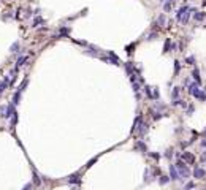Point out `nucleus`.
Listing matches in <instances>:
<instances>
[{
  "label": "nucleus",
  "mask_w": 206,
  "mask_h": 190,
  "mask_svg": "<svg viewBox=\"0 0 206 190\" xmlns=\"http://www.w3.org/2000/svg\"><path fill=\"white\" fill-rule=\"evenodd\" d=\"M176 170H178V173H179V178H189L190 176V171H189V168L186 166V163L184 162H178L176 163Z\"/></svg>",
  "instance_id": "nucleus-1"
},
{
  "label": "nucleus",
  "mask_w": 206,
  "mask_h": 190,
  "mask_svg": "<svg viewBox=\"0 0 206 190\" xmlns=\"http://www.w3.org/2000/svg\"><path fill=\"white\" fill-rule=\"evenodd\" d=\"M170 179L171 181H178L179 179V173L176 170V165H170Z\"/></svg>",
  "instance_id": "nucleus-2"
},
{
  "label": "nucleus",
  "mask_w": 206,
  "mask_h": 190,
  "mask_svg": "<svg viewBox=\"0 0 206 190\" xmlns=\"http://www.w3.org/2000/svg\"><path fill=\"white\" fill-rule=\"evenodd\" d=\"M194 176L197 179H205V176H206V171L203 170V168H198L197 166L195 170H194Z\"/></svg>",
  "instance_id": "nucleus-3"
},
{
  "label": "nucleus",
  "mask_w": 206,
  "mask_h": 190,
  "mask_svg": "<svg viewBox=\"0 0 206 190\" xmlns=\"http://www.w3.org/2000/svg\"><path fill=\"white\" fill-rule=\"evenodd\" d=\"M198 92H200V89H198V84H197V83H194V84L189 86V94H190V95L197 97V95H198Z\"/></svg>",
  "instance_id": "nucleus-4"
},
{
  "label": "nucleus",
  "mask_w": 206,
  "mask_h": 190,
  "mask_svg": "<svg viewBox=\"0 0 206 190\" xmlns=\"http://www.w3.org/2000/svg\"><path fill=\"white\" fill-rule=\"evenodd\" d=\"M187 11H189V8H187V6H182L181 10H179L178 13H176V19H178V21H182V18H184V14H186Z\"/></svg>",
  "instance_id": "nucleus-5"
},
{
  "label": "nucleus",
  "mask_w": 206,
  "mask_h": 190,
  "mask_svg": "<svg viewBox=\"0 0 206 190\" xmlns=\"http://www.w3.org/2000/svg\"><path fill=\"white\" fill-rule=\"evenodd\" d=\"M182 158H184V162H187V163H194L195 162V157L190 152H184L182 154Z\"/></svg>",
  "instance_id": "nucleus-6"
},
{
  "label": "nucleus",
  "mask_w": 206,
  "mask_h": 190,
  "mask_svg": "<svg viewBox=\"0 0 206 190\" xmlns=\"http://www.w3.org/2000/svg\"><path fill=\"white\" fill-rule=\"evenodd\" d=\"M27 60H29V57H27V55H22V57H19V59H18V62H16V68H19V67H22V65H24V63H25V62H27Z\"/></svg>",
  "instance_id": "nucleus-7"
},
{
  "label": "nucleus",
  "mask_w": 206,
  "mask_h": 190,
  "mask_svg": "<svg viewBox=\"0 0 206 190\" xmlns=\"http://www.w3.org/2000/svg\"><path fill=\"white\" fill-rule=\"evenodd\" d=\"M192 76H194V79L197 81V84H201V78H200V71H198V68H195L194 70V73H192Z\"/></svg>",
  "instance_id": "nucleus-8"
},
{
  "label": "nucleus",
  "mask_w": 206,
  "mask_h": 190,
  "mask_svg": "<svg viewBox=\"0 0 206 190\" xmlns=\"http://www.w3.org/2000/svg\"><path fill=\"white\" fill-rule=\"evenodd\" d=\"M11 114H14V108H13V105H8V106H6V111H5V116H3V117H11Z\"/></svg>",
  "instance_id": "nucleus-9"
},
{
  "label": "nucleus",
  "mask_w": 206,
  "mask_h": 190,
  "mask_svg": "<svg viewBox=\"0 0 206 190\" xmlns=\"http://www.w3.org/2000/svg\"><path fill=\"white\" fill-rule=\"evenodd\" d=\"M19 97H21V92L18 90V92L14 94V97H13V105H18L19 103Z\"/></svg>",
  "instance_id": "nucleus-10"
},
{
  "label": "nucleus",
  "mask_w": 206,
  "mask_h": 190,
  "mask_svg": "<svg viewBox=\"0 0 206 190\" xmlns=\"http://www.w3.org/2000/svg\"><path fill=\"white\" fill-rule=\"evenodd\" d=\"M6 84H8V78H5V81H2V83H0V94L6 89Z\"/></svg>",
  "instance_id": "nucleus-11"
},
{
  "label": "nucleus",
  "mask_w": 206,
  "mask_h": 190,
  "mask_svg": "<svg viewBox=\"0 0 206 190\" xmlns=\"http://www.w3.org/2000/svg\"><path fill=\"white\" fill-rule=\"evenodd\" d=\"M109 57H111V60H113V62L116 63V65H117V63H119V59H117V55H116V54H113V52H111V51H109Z\"/></svg>",
  "instance_id": "nucleus-12"
},
{
  "label": "nucleus",
  "mask_w": 206,
  "mask_h": 190,
  "mask_svg": "<svg viewBox=\"0 0 206 190\" xmlns=\"http://www.w3.org/2000/svg\"><path fill=\"white\" fill-rule=\"evenodd\" d=\"M197 98H198V100H201V101H205L206 100V95H205V92H198V95H197Z\"/></svg>",
  "instance_id": "nucleus-13"
},
{
  "label": "nucleus",
  "mask_w": 206,
  "mask_h": 190,
  "mask_svg": "<svg viewBox=\"0 0 206 190\" xmlns=\"http://www.w3.org/2000/svg\"><path fill=\"white\" fill-rule=\"evenodd\" d=\"M178 95H179V87H174V89H173V94H171V97L176 100V98H178Z\"/></svg>",
  "instance_id": "nucleus-14"
},
{
  "label": "nucleus",
  "mask_w": 206,
  "mask_h": 190,
  "mask_svg": "<svg viewBox=\"0 0 206 190\" xmlns=\"http://www.w3.org/2000/svg\"><path fill=\"white\" fill-rule=\"evenodd\" d=\"M170 181V178H166V176H160V184L163 185V184H166Z\"/></svg>",
  "instance_id": "nucleus-15"
},
{
  "label": "nucleus",
  "mask_w": 206,
  "mask_h": 190,
  "mask_svg": "<svg viewBox=\"0 0 206 190\" xmlns=\"http://www.w3.org/2000/svg\"><path fill=\"white\" fill-rule=\"evenodd\" d=\"M18 49H19V43H14L11 46V52H18Z\"/></svg>",
  "instance_id": "nucleus-16"
},
{
  "label": "nucleus",
  "mask_w": 206,
  "mask_h": 190,
  "mask_svg": "<svg viewBox=\"0 0 206 190\" xmlns=\"http://www.w3.org/2000/svg\"><path fill=\"white\" fill-rule=\"evenodd\" d=\"M203 18H205V14H201V13H197V14H195L197 21H203Z\"/></svg>",
  "instance_id": "nucleus-17"
},
{
  "label": "nucleus",
  "mask_w": 206,
  "mask_h": 190,
  "mask_svg": "<svg viewBox=\"0 0 206 190\" xmlns=\"http://www.w3.org/2000/svg\"><path fill=\"white\" fill-rule=\"evenodd\" d=\"M158 24H160V25H163V24H165V16H163V14L158 18Z\"/></svg>",
  "instance_id": "nucleus-18"
},
{
  "label": "nucleus",
  "mask_w": 206,
  "mask_h": 190,
  "mask_svg": "<svg viewBox=\"0 0 206 190\" xmlns=\"http://www.w3.org/2000/svg\"><path fill=\"white\" fill-rule=\"evenodd\" d=\"M168 48H170V40H166V43H165V48H163V51H165V52H168Z\"/></svg>",
  "instance_id": "nucleus-19"
},
{
  "label": "nucleus",
  "mask_w": 206,
  "mask_h": 190,
  "mask_svg": "<svg viewBox=\"0 0 206 190\" xmlns=\"http://www.w3.org/2000/svg\"><path fill=\"white\" fill-rule=\"evenodd\" d=\"M133 90H135V92H138V90H140V84L138 83H133Z\"/></svg>",
  "instance_id": "nucleus-20"
},
{
  "label": "nucleus",
  "mask_w": 206,
  "mask_h": 190,
  "mask_svg": "<svg viewBox=\"0 0 206 190\" xmlns=\"http://www.w3.org/2000/svg\"><path fill=\"white\" fill-rule=\"evenodd\" d=\"M174 71H176V73L179 71V62H178V60H176V62H174Z\"/></svg>",
  "instance_id": "nucleus-21"
},
{
  "label": "nucleus",
  "mask_w": 206,
  "mask_h": 190,
  "mask_svg": "<svg viewBox=\"0 0 206 190\" xmlns=\"http://www.w3.org/2000/svg\"><path fill=\"white\" fill-rule=\"evenodd\" d=\"M190 189H194V182H189L186 185V190H190Z\"/></svg>",
  "instance_id": "nucleus-22"
},
{
  "label": "nucleus",
  "mask_w": 206,
  "mask_h": 190,
  "mask_svg": "<svg viewBox=\"0 0 206 190\" xmlns=\"http://www.w3.org/2000/svg\"><path fill=\"white\" fill-rule=\"evenodd\" d=\"M200 160H201V162H206V152L201 154V158H200Z\"/></svg>",
  "instance_id": "nucleus-23"
},
{
  "label": "nucleus",
  "mask_w": 206,
  "mask_h": 190,
  "mask_svg": "<svg viewBox=\"0 0 206 190\" xmlns=\"http://www.w3.org/2000/svg\"><path fill=\"white\" fill-rule=\"evenodd\" d=\"M157 37V33H151V35H149V38H148V40H154V38H155Z\"/></svg>",
  "instance_id": "nucleus-24"
},
{
  "label": "nucleus",
  "mask_w": 206,
  "mask_h": 190,
  "mask_svg": "<svg viewBox=\"0 0 206 190\" xmlns=\"http://www.w3.org/2000/svg\"><path fill=\"white\" fill-rule=\"evenodd\" d=\"M32 189V184H27V185H25V187L22 189V190H30Z\"/></svg>",
  "instance_id": "nucleus-25"
},
{
  "label": "nucleus",
  "mask_w": 206,
  "mask_h": 190,
  "mask_svg": "<svg viewBox=\"0 0 206 190\" xmlns=\"http://www.w3.org/2000/svg\"><path fill=\"white\" fill-rule=\"evenodd\" d=\"M187 63H190V65H192V63H194V57H189L187 59Z\"/></svg>",
  "instance_id": "nucleus-26"
},
{
  "label": "nucleus",
  "mask_w": 206,
  "mask_h": 190,
  "mask_svg": "<svg viewBox=\"0 0 206 190\" xmlns=\"http://www.w3.org/2000/svg\"><path fill=\"white\" fill-rule=\"evenodd\" d=\"M201 146H203V147H206V140H205V141H201Z\"/></svg>",
  "instance_id": "nucleus-27"
},
{
  "label": "nucleus",
  "mask_w": 206,
  "mask_h": 190,
  "mask_svg": "<svg viewBox=\"0 0 206 190\" xmlns=\"http://www.w3.org/2000/svg\"><path fill=\"white\" fill-rule=\"evenodd\" d=\"M160 2H165V0H160Z\"/></svg>",
  "instance_id": "nucleus-28"
}]
</instances>
